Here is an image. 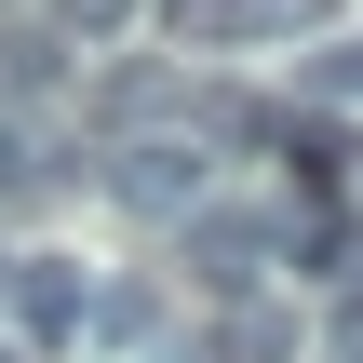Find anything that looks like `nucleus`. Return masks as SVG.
<instances>
[{
  "label": "nucleus",
  "instance_id": "nucleus-10",
  "mask_svg": "<svg viewBox=\"0 0 363 363\" xmlns=\"http://www.w3.org/2000/svg\"><path fill=\"white\" fill-rule=\"evenodd\" d=\"M310 363H363V296H337V310H323V337H310Z\"/></svg>",
  "mask_w": 363,
  "mask_h": 363
},
{
  "label": "nucleus",
  "instance_id": "nucleus-3",
  "mask_svg": "<svg viewBox=\"0 0 363 363\" xmlns=\"http://www.w3.org/2000/svg\"><path fill=\"white\" fill-rule=\"evenodd\" d=\"M323 0H175V40L189 54H242V40H310Z\"/></svg>",
  "mask_w": 363,
  "mask_h": 363
},
{
  "label": "nucleus",
  "instance_id": "nucleus-5",
  "mask_svg": "<svg viewBox=\"0 0 363 363\" xmlns=\"http://www.w3.org/2000/svg\"><path fill=\"white\" fill-rule=\"evenodd\" d=\"M175 363H296V310H283V296H242V310H216L202 337H175Z\"/></svg>",
  "mask_w": 363,
  "mask_h": 363
},
{
  "label": "nucleus",
  "instance_id": "nucleus-11",
  "mask_svg": "<svg viewBox=\"0 0 363 363\" xmlns=\"http://www.w3.org/2000/svg\"><path fill=\"white\" fill-rule=\"evenodd\" d=\"M0 296H13V256H0Z\"/></svg>",
  "mask_w": 363,
  "mask_h": 363
},
{
  "label": "nucleus",
  "instance_id": "nucleus-2",
  "mask_svg": "<svg viewBox=\"0 0 363 363\" xmlns=\"http://www.w3.org/2000/svg\"><path fill=\"white\" fill-rule=\"evenodd\" d=\"M175 256L202 269V296H216V310H242V296H256V269L283 256V216H256V202H202V216L175 229Z\"/></svg>",
  "mask_w": 363,
  "mask_h": 363
},
{
  "label": "nucleus",
  "instance_id": "nucleus-1",
  "mask_svg": "<svg viewBox=\"0 0 363 363\" xmlns=\"http://www.w3.org/2000/svg\"><path fill=\"white\" fill-rule=\"evenodd\" d=\"M94 189L121 202V216H148V229H189L202 202H216V148L175 121V135H121L108 162H94Z\"/></svg>",
  "mask_w": 363,
  "mask_h": 363
},
{
  "label": "nucleus",
  "instance_id": "nucleus-7",
  "mask_svg": "<svg viewBox=\"0 0 363 363\" xmlns=\"http://www.w3.org/2000/svg\"><path fill=\"white\" fill-rule=\"evenodd\" d=\"M94 350H162L175 337V296L162 283H94V323H81Z\"/></svg>",
  "mask_w": 363,
  "mask_h": 363
},
{
  "label": "nucleus",
  "instance_id": "nucleus-6",
  "mask_svg": "<svg viewBox=\"0 0 363 363\" xmlns=\"http://www.w3.org/2000/svg\"><path fill=\"white\" fill-rule=\"evenodd\" d=\"M67 189V135L40 121V108H0V216H27V202H54Z\"/></svg>",
  "mask_w": 363,
  "mask_h": 363
},
{
  "label": "nucleus",
  "instance_id": "nucleus-13",
  "mask_svg": "<svg viewBox=\"0 0 363 363\" xmlns=\"http://www.w3.org/2000/svg\"><path fill=\"white\" fill-rule=\"evenodd\" d=\"M0 363H13V350H0Z\"/></svg>",
  "mask_w": 363,
  "mask_h": 363
},
{
  "label": "nucleus",
  "instance_id": "nucleus-4",
  "mask_svg": "<svg viewBox=\"0 0 363 363\" xmlns=\"http://www.w3.org/2000/svg\"><path fill=\"white\" fill-rule=\"evenodd\" d=\"M40 350H67L81 323H94V269H67V256H13V296H0Z\"/></svg>",
  "mask_w": 363,
  "mask_h": 363
},
{
  "label": "nucleus",
  "instance_id": "nucleus-9",
  "mask_svg": "<svg viewBox=\"0 0 363 363\" xmlns=\"http://www.w3.org/2000/svg\"><path fill=\"white\" fill-rule=\"evenodd\" d=\"M54 27H67V40H121V27H135V0H54Z\"/></svg>",
  "mask_w": 363,
  "mask_h": 363
},
{
  "label": "nucleus",
  "instance_id": "nucleus-8",
  "mask_svg": "<svg viewBox=\"0 0 363 363\" xmlns=\"http://www.w3.org/2000/svg\"><path fill=\"white\" fill-rule=\"evenodd\" d=\"M296 108H363V40H323V54H296Z\"/></svg>",
  "mask_w": 363,
  "mask_h": 363
},
{
  "label": "nucleus",
  "instance_id": "nucleus-12",
  "mask_svg": "<svg viewBox=\"0 0 363 363\" xmlns=\"http://www.w3.org/2000/svg\"><path fill=\"white\" fill-rule=\"evenodd\" d=\"M0 13H13V0H0Z\"/></svg>",
  "mask_w": 363,
  "mask_h": 363
}]
</instances>
